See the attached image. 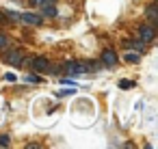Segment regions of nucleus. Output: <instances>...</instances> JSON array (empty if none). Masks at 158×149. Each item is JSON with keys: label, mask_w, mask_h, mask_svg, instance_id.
<instances>
[{"label": "nucleus", "mask_w": 158, "mask_h": 149, "mask_svg": "<svg viewBox=\"0 0 158 149\" xmlns=\"http://www.w3.org/2000/svg\"><path fill=\"white\" fill-rule=\"evenodd\" d=\"M132 87H136L134 80H119V89H132Z\"/></svg>", "instance_id": "13"}, {"label": "nucleus", "mask_w": 158, "mask_h": 149, "mask_svg": "<svg viewBox=\"0 0 158 149\" xmlns=\"http://www.w3.org/2000/svg\"><path fill=\"white\" fill-rule=\"evenodd\" d=\"M28 63H31L33 71H44V74H46V71H48V67H50V61H48L46 56H33Z\"/></svg>", "instance_id": "6"}, {"label": "nucleus", "mask_w": 158, "mask_h": 149, "mask_svg": "<svg viewBox=\"0 0 158 149\" xmlns=\"http://www.w3.org/2000/svg\"><path fill=\"white\" fill-rule=\"evenodd\" d=\"M117 63H119V56L115 54V50H104V52H102V65H106V67H117Z\"/></svg>", "instance_id": "7"}, {"label": "nucleus", "mask_w": 158, "mask_h": 149, "mask_svg": "<svg viewBox=\"0 0 158 149\" xmlns=\"http://www.w3.org/2000/svg\"><path fill=\"white\" fill-rule=\"evenodd\" d=\"M123 46L130 48V50H134V52H139V54H145V52H147V43H145L141 37H136V39H126Z\"/></svg>", "instance_id": "5"}, {"label": "nucleus", "mask_w": 158, "mask_h": 149, "mask_svg": "<svg viewBox=\"0 0 158 149\" xmlns=\"http://www.w3.org/2000/svg\"><path fill=\"white\" fill-rule=\"evenodd\" d=\"M141 56H143V54H139V52L130 50V52H126V54H123V61H128V63L136 65V63H141Z\"/></svg>", "instance_id": "10"}, {"label": "nucleus", "mask_w": 158, "mask_h": 149, "mask_svg": "<svg viewBox=\"0 0 158 149\" xmlns=\"http://www.w3.org/2000/svg\"><path fill=\"white\" fill-rule=\"evenodd\" d=\"M20 22H24L26 26H41L44 24V18H41V13L24 11V13H20Z\"/></svg>", "instance_id": "3"}, {"label": "nucleus", "mask_w": 158, "mask_h": 149, "mask_svg": "<svg viewBox=\"0 0 158 149\" xmlns=\"http://www.w3.org/2000/svg\"><path fill=\"white\" fill-rule=\"evenodd\" d=\"M139 37L145 41V43H152L154 39H156V28H154V24H141L139 26Z\"/></svg>", "instance_id": "4"}, {"label": "nucleus", "mask_w": 158, "mask_h": 149, "mask_svg": "<svg viewBox=\"0 0 158 149\" xmlns=\"http://www.w3.org/2000/svg\"><path fill=\"white\" fill-rule=\"evenodd\" d=\"M2 58H5V63H9L11 67H22L24 65V54L20 52V50H15V48H7V50H2Z\"/></svg>", "instance_id": "2"}, {"label": "nucleus", "mask_w": 158, "mask_h": 149, "mask_svg": "<svg viewBox=\"0 0 158 149\" xmlns=\"http://www.w3.org/2000/svg\"><path fill=\"white\" fill-rule=\"evenodd\" d=\"M61 71L65 76H82L87 74V61H65L61 65Z\"/></svg>", "instance_id": "1"}, {"label": "nucleus", "mask_w": 158, "mask_h": 149, "mask_svg": "<svg viewBox=\"0 0 158 149\" xmlns=\"http://www.w3.org/2000/svg\"><path fill=\"white\" fill-rule=\"evenodd\" d=\"M39 9H41V18H56V15H59V11H56L54 5H44V7H39Z\"/></svg>", "instance_id": "9"}, {"label": "nucleus", "mask_w": 158, "mask_h": 149, "mask_svg": "<svg viewBox=\"0 0 158 149\" xmlns=\"http://www.w3.org/2000/svg\"><path fill=\"white\" fill-rule=\"evenodd\" d=\"M26 82H37V84H39V82H41V76H35V74H28V76H26Z\"/></svg>", "instance_id": "17"}, {"label": "nucleus", "mask_w": 158, "mask_h": 149, "mask_svg": "<svg viewBox=\"0 0 158 149\" xmlns=\"http://www.w3.org/2000/svg\"><path fill=\"white\" fill-rule=\"evenodd\" d=\"M9 143H11V138L7 134H0V147H9Z\"/></svg>", "instance_id": "16"}, {"label": "nucleus", "mask_w": 158, "mask_h": 149, "mask_svg": "<svg viewBox=\"0 0 158 149\" xmlns=\"http://www.w3.org/2000/svg\"><path fill=\"white\" fill-rule=\"evenodd\" d=\"M11 46V39H9V35L7 33H0V52H2V50H7Z\"/></svg>", "instance_id": "11"}, {"label": "nucleus", "mask_w": 158, "mask_h": 149, "mask_svg": "<svg viewBox=\"0 0 158 149\" xmlns=\"http://www.w3.org/2000/svg\"><path fill=\"white\" fill-rule=\"evenodd\" d=\"M5 80H7V82H15V80H18V76H15V74H7V76H5Z\"/></svg>", "instance_id": "18"}, {"label": "nucleus", "mask_w": 158, "mask_h": 149, "mask_svg": "<svg viewBox=\"0 0 158 149\" xmlns=\"http://www.w3.org/2000/svg\"><path fill=\"white\" fill-rule=\"evenodd\" d=\"M5 15L9 18V22H20V13L18 11H5Z\"/></svg>", "instance_id": "12"}, {"label": "nucleus", "mask_w": 158, "mask_h": 149, "mask_svg": "<svg viewBox=\"0 0 158 149\" xmlns=\"http://www.w3.org/2000/svg\"><path fill=\"white\" fill-rule=\"evenodd\" d=\"M63 82H65V84H72V87H78V82L72 80V78H63Z\"/></svg>", "instance_id": "19"}, {"label": "nucleus", "mask_w": 158, "mask_h": 149, "mask_svg": "<svg viewBox=\"0 0 158 149\" xmlns=\"http://www.w3.org/2000/svg\"><path fill=\"white\" fill-rule=\"evenodd\" d=\"M145 20H147L149 24H156V20H158V2H149V5H147V9H145Z\"/></svg>", "instance_id": "8"}, {"label": "nucleus", "mask_w": 158, "mask_h": 149, "mask_svg": "<svg viewBox=\"0 0 158 149\" xmlns=\"http://www.w3.org/2000/svg\"><path fill=\"white\" fill-rule=\"evenodd\" d=\"M56 0H31V5H35V7H44V5H54Z\"/></svg>", "instance_id": "15"}, {"label": "nucleus", "mask_w": 158, "mask_h": 149, "mask_svg": "<svg viewBox=\"0 0 158 149\" xmlns=\"http://www.w3.org/2000/svg\"><path fill=\"white\" fill-rule=\"evenodd\" d=\"M76 93V87L72 89H63V91H56V97H65V95H74Z\"/></svg>", "instance_id": "14"}]
</instances>
